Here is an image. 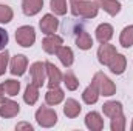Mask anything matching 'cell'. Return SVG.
Listing matches in <instances>:
<instances>
[{
  "mask_svg": "<svg viewBox=\"0 0 133 131\" xmlns=\"http://www.w3.org/2000/svg\"><path fill=\"white\" fill-rule=\"evenodd\" d=\"M71 3V14L76 17H84V19H93L98 16L99 6L96 2L91 0H70Z\"/></svg>",
  "mask_w": 133,
  "mask_h": 131,
  "instance_id": "1",
  "label": "cell"
},
{
  "mask_svg": "<svg viewBox=\"0 0 133 131\" xmlns=\"http://www.w3.org/2000/svg\"><path fill=\"white\" fill-rule=\"evenodd\" d=\"M36 120L40 127L43 128H51L56 125L57 122V114L53 108H48V106H40L37 111H36Z\"/></svg>",
  "mask_w": 133,
  "mask_h": 131,
  "instance_id": "2",
  "label": "cell"
},
{
  "mask_svg": "<svg viewBox=\"0 0 133 131\" xmlns=\"http://www.w3.org/2000/svg\"><path fill=\"white\" fill-rule=\"evenodd\" d=\"M91 82L98 86L101 96H107V97H108V96H113V94L116 93V85H115L104 72H96Z\"/></svg>",
  "mask_w": 133,
  "mask_h": 131,
  "instance_id": "3",
  "label": "cell"
},
{
  "mask_svg": "<svg viewBox=\"0 0 133 131\" xmlns=\"http://www.w3.org/2000/svg\"><path fill=\"white\" fill-rule=\"evenodd\" d=\"M16 42L23 46V48H30L33 46L36 42V31L33 26H20L16 30Z\"/></svg>",
  "mask_w": 133,
  "mask_h": 131,
  "instance_id": "4",
  "label": "cell"
},
{
  "mask_svg": "<svg viewBox=\"0 0 133 131\" xmlns=\"http://www.w3.org/2000/svg\"><path fill=\"white\" fill-rule=\"evenodd\" d=\"M30 74H31V82L40 88L45 83V79H46V66H45V63L34 62L33 65L30 66Z\"/></svg>",
  "mask_w": 133,
  "mask_h": 131,
  "instance_id": "5",
  "label": "cell"
},
{
  "mask_svg": "<svg viewBox=\"0 0 133 131\" xmlns=\"http://www.w3.org/2000/svg\"><path fill=\"white\" fill-rule=\"evenodd\" d=\"M64 45L62 37L56 35V34H46V37L42 40V48L45 49V53L48 54H56V51Z\"/></svg>",
  "mask_w": 133,
  "mask_h": 131,
  "instance_id": "6",
  "label": "cell"
},
{
  "mask_svg": "<svg viewBox=\"0 0 133 131\" xmlns=\"http://www.w3.org/2000/svg\"><path fill=\"white\" fill-rule=\"evenodd\" d=\"M28 66V59L23 54H17L11 59V74L12 76H23Z\"/></svg>",
  "mask_w": 133,
  "mask_h": 131,
  "instance_id": "7",
  "label": "cell"
},
{
  "mask_svg": "<svg viewBox=\"0 0 133 131\" xmlns=\"http://www.w3.org/2000/svg\"><path fill=\"white\" fill-rule=\"evenodd\" d=\"M115 54H116V48L113 45H110L108 42L101 43L99 49H98V59H99V62L102 65H108L110 60L115 57Z\"/></svg>",
  "mask_w": 133,
  "mask_h": 131,
  "instance_id": "8",
  "label": "cell"
},
{
  "mask_svg": "<svg viewBox=\"0 0 133 131\" xmlns=\"http://www.w3.org/2000/svg\"><path fill=\"white\" fill-rule=\"evenodd\" d=\"M45 66H46V76H48V86L50 88L59 86V83L62 82V74L57 69V66L53 65L51 62H45Z\"/></svg>",
  "mask_w": 133,
  "mask_h": 131,
  "instance_id": "9",
  "label": "cell"
},
{
  "mask_svg": "<svg viewBox=\"0 0 133 131\" xmlns=\"http://www.w3.org/2000/svg\"><path fill=\"white\" fill-rule=\"evenodd\" d=\"M19 111H20V106H19V103H17V102L9 100V99L2 102V106H0V116H2L3 119L14 117V116H17V114H19Z\"/></svg>",
  "mask_w": 133,
  "mask_h": 131,
  "instance_id": "10",
  "label": "cell"
},
{
  "mask_svg": "<svg viewBox=\"0 0 133 131\" xmlns=\"http://www.w3.org/2000/svg\"><path fill=\"white\" fill-rule=\"evenodd\" d=\"M39 25H40L42 33L54 34L56 33V30H57V26H59V20H57L53 14H45V16L42 17V20H40Z\"/></svg>",
  "mask_w": 133,
  "mask_h": 131,
  "instance_id": "11",
  "label": "cell"
},
{
  "mask_svg": "<svg viewBox=\"0 0 133 131\" xmlns=\"http://www.w3.org/2000/svg\"><path fill=\"white\" fill-rule=\"evenodd\" d=\"M107 66L110 68V71H111L113 74H122V72L125 71V66H127V59H125V56L116 53L115 57L110 60V63Z\"/></svg>",
  "mask_w": 133,
  "mask_h": 131,
  "instance_id": "12",
  "label": "cell"
},
{
  "mask_svg": "<svg viewBox=\"0 0 133 131\" xmlns=\"http://www.w3.org/2000/svg\"><path fill=\"white\" fill-rule=\"evenodd\" d=\"M85 125L91 131H101L104 128V119L99 116V113L91 111L85 116Z\"/></svg>",
  "mask_w": 133,
  "mask_h": 131,
  "instance_id": "13",
  "label": "cell"
},
{
  "mask_svg": "<svg viewBox=\"0 0 133 131\" xmlns=\"http://www.w3.org/2000/svg\"><path fill=\"white\" fill-rule=\"evenodd\" d=\"M95 2L99 8L107 11L110 16H116L121 11V3L118 0H95Z\"/></svg>",
  "mask_w": 133,
  "mask_h": 131,
  "instance_id": "14",
  "label": "cell"
},
{
  "mask_svg": "<svg viewBox=\"0 0 133 131\" xmlns=\"http://www.w3.org/2000/svg\"><path fill=\"white\" fill-rule=\"evenodd\" d=\"M43 6V0H23L22 9L26 16H36Z\"/></svg>",
  "mask_w": 133,
  "mask_h": 131,
  "instance_id": "15",
  "label": "cell"
},
{
  "mask_svg": "<svg viewBox=\"0 0 133 131\" xmlns=\"http://www.w3.org/2000/svg\"><path fill=\"white\" fill-rule=\"evenodd\" d=\"M113 37V26L108 23H102L96 28V39L101 43H107L110 42V39Z\"/></svg>",
  "mask_w": 133,
  "mask_h": 131,
  "instance_id": "16",
  "label": "cell"
},
{
  "mask_svg": "<svg viewBox=\"0 0 133 131\" xmlns=\"http://www.w3.org/2000/svg\"><path fill=\"white\" fill-rule=\"evenodd\" d=\"M102 111H104L105 116H108L111 119V117H115V116H118V114L122 113V105H121V102L110 100V102H105L102 105Z\"/></svg>",
  "mask_w": 133,
  "mask_h": 131,
  "instance_id": "17",
  "label": "cell"
},
{
  "mask_svg": "<svg viewBox=\"0 0 133 131\" xmlns=\"http://www.w3.org/2000/svg\"><path fill=\"white\" fill-rule=\"evenodd\" d=\"M99 90H98V86L91 82V85L90 86H87L85 88V91L82 93V99H84V102L87 103V105H93V103H96L98 102V99H99Z\"/></svg>",
  "mask_w": 133,
  "mask_h": 131,
  "instance_id": "18",
  "label": "cell"
},
{
  "mask_svg": "<svg viewBox=\"0 0 133 131\" xmlns=\"http://www.w3.org/2000/svg\"><path fill=\"white\" fill-rule=\"evenodd\" d=\"M64 113H65L66 117H70V119L77 117L79 113H81V105H79V102L74 100V99H66L65 105H64Z\"/></svg>",
  "mask_w": 133,
  "mask_h": 131,
  "instance_id": "19",
  "label": "cell"
},
{
  "mask_svg": "<svg viewBox=\"0 0 133 131\" xmlns=\"http://www.w3.org/2000/svg\"><path fill=\"white\" fill-rule=\"evenodd\" d=\"M62 100H64V91H62L59 86L50 88L48 93L45 94V102H46L48 105H57V103H61Z\"/></svg>",
  "mask_w": 133,
  "mask_h": 131,
  "instance_id": "20",
  "label": "cell"
},
{
  "mask_svg": "<svg viewBox=\"0 0 133 131\" xmlns=\"http://www.w3.org/2000/svg\"><path fill=\"white\" fill-rule=\"evenodd\" d=\"M56 54H57L59 60L62 62V65H64V66H71V65H73L74 56H73L71 48H68V46H61V48L56 51Z\"/></svg>",
  "mask_w": 133,
  "mask_h": 131,
  "instance_id": "21",
  "label": "cell"
},
{
  "mask_svg": "<svg viewBox=\"0 0 133 131\" xmlns=\"http://www.w3.org/2000/svg\"><path fill=\"white\" fill-rule=\"evenodd\" d=\"M37 99H39V86L31 82V83H28V86H26V90H25L23 100H25V103H28V105H34V103L37 102Z\"/></svg>",
  "mask_w": 133,
  "mask_h": 131,
  "instance_id": "22",
  "label": "cell"
},
{
  "mask_svg": "<svg viewBox=\"0 0 133 131\" xmlns=\"http://www.w3.org/2000/svg\"><path fill=\"white\" fill-rule=\"evenodd\" d=\"M76 45H77L79 49L87 51V49H90L93 46V39L87 31H79L77 37H76Z\"/></svg>",
  "mask_w": 133,
  "mask_h": 131,
  "instance_id": "23",
  "label": "cell"
},
{
  "mask_svg": "<svg viewBox=\"0 0 133 131\" xmlns=\"http://www.w3.org/2000/svg\"><path fill=\"white\" fill-rule=\"evenodd\" d=\"M119 43L124 48H130L133 46V25H129L122 30L121 37H119Z\"/></svg>",
  "mask_w": 133,
  "mask_h": 131,
  "instance_id": "24",
  "label": "cell"
},
{
  "mask_svg": "<svg viewBox=\"0 0 133 131\" xmlns=\"http://www.w3.org/2000/svg\"><path fill=\"white\" fill-rule=\"evenodd\" d=\"M2 88H3V91H5L8 96L12 97V96H17V93H19V90H20V82L9 79V80H5V82L2 83Z\"/></svg>",
  "mask_w": 133,
  "mask_h": 131,
  "instance_id": "25",
  "label": "cell"
},
{
  "mask_svg": "<svg viewBox=\"0 0 133 131\" xmlns=\"http://www.w3.org/2000/svg\"><path fill=\"white\" fill-rule=\"evenodd\" d=\"M62 80H64V83H65L66 90H70V91H74V90H77V86H79V80L76 79V76H74L71 71H66L65 74L62 76Z\"/></svg>",
  "mask_w": 133,
  "mask_h": 131,
  "instance_id": "26",
  "label": "cell"
},
{
  "mask_svg": "<svg viewBox=\"0 0 133 131\" xmlns=\"http://www.w3.org/2000/svg\"><path fill=\"white\" fill-rule=\"evenodd\" d=\"M111 131H124L125 130V117L124 114H118L115 117H111V123H110Z\"/></svg>",
  "mask_w": 133,
  "mask_h": 131,
  "instance_id": "27",
  "label": "cell"
},
{
  "mask_svg": "<svg viewBox=\"0 0 133 131\" xmlns=\"http://www.w3.org/2000/svg\"><path fill=\"white\" fill-rule=\"evenodd\" d=\"M50 6H51L53 12L57 14V16L66 14V0H51L50 2Z\"/></svg>",
  "mask_w": 133,
  "mask_h": 131,
  "instance_id": "28",
  "label": "cell"
},
{
  "mask_svg": "<svg viewBox=\"0 0 133 131\" xmlns=\"http://www.w3.org/2000/svg\"><path fill=\"white\" fill-rule=\"evenodd\" d=\"M12 16H14V12H12V9H11L9 6L0 5V23H8V22H11V20H12Z\"/></svg>",
  "mask_w": 133,
  "mask_h": 131,
  "instance_id": "29",
  "label": "cell"
},
{
  "mask_svg": "<svg viewBox=\"0 0 133 131\" xmlns=\"http://www.w3.org/2000/svg\"><path fill=\"white\" fill-rule=\"evenodd\" d=\"M8 62H9V53L5 49V51L0 53V76L5 74L6 66H8Z\"/></svg>",
  "mask_w": 133,
  "mask_h": 131,
  "instance_id": "30",
  "label": "cell"
},
{
  "mask_svg": "<svg viewBox=\"0 0 133 131\" xmlns=\"http://www.w3.org/2000/svg\"><path fill=\"white\" fill-rule=\"evenodd\" d=\"M6 43H8V33L3 28H0V49H5Z\"/></svg>",
  "mask_w": 133,
  "mask_h": 131,
  "instance_id": "31",
  "label": "cell"
},
{
  "mask_svg": "<svg viewBox=\"0 0 133 131\" xmlns=\"http://www.w3.org/2000/svg\"><path fill=\"white\" fill-rule=\"evenodd\" d=\"M16 130H28V131H31V130H33V127H31L30 123H25V122H22V123H19V125L16 127Z\"/></svg>",
  "mask_w": 133,
  "mask_h": 131,
  "instance_id": "32",
  "label": "cell"
},
{
  "mask_svg": "<svg viewBox=\"0 0 133 131\" xmlns=\"http://www.w3.org/2000/svg\"><path fill=\"white\" fill-rule=\"evenodd\" d=\"M5 100V97H3V88H2V85H0V103Z\"/></svg>",
  "mask_w": 133,
  "mask_h": 131,
  "instance_id": "33",
  "label": "cell"
},
{
  "mask_svg": "<svg viewBox=\"0 0 133 131\" xmlns=\"http://www.w3.org/2000/svg\"><path fill=\"white\" fill-rule=\"evenodd\" d=\"M132 131H133V122H132Z\"/></svg>",
  "mask_w": 133,
  "mask_h": 131,
  "instance_id": "34",
  "label": "cell"
}]
</instances>
